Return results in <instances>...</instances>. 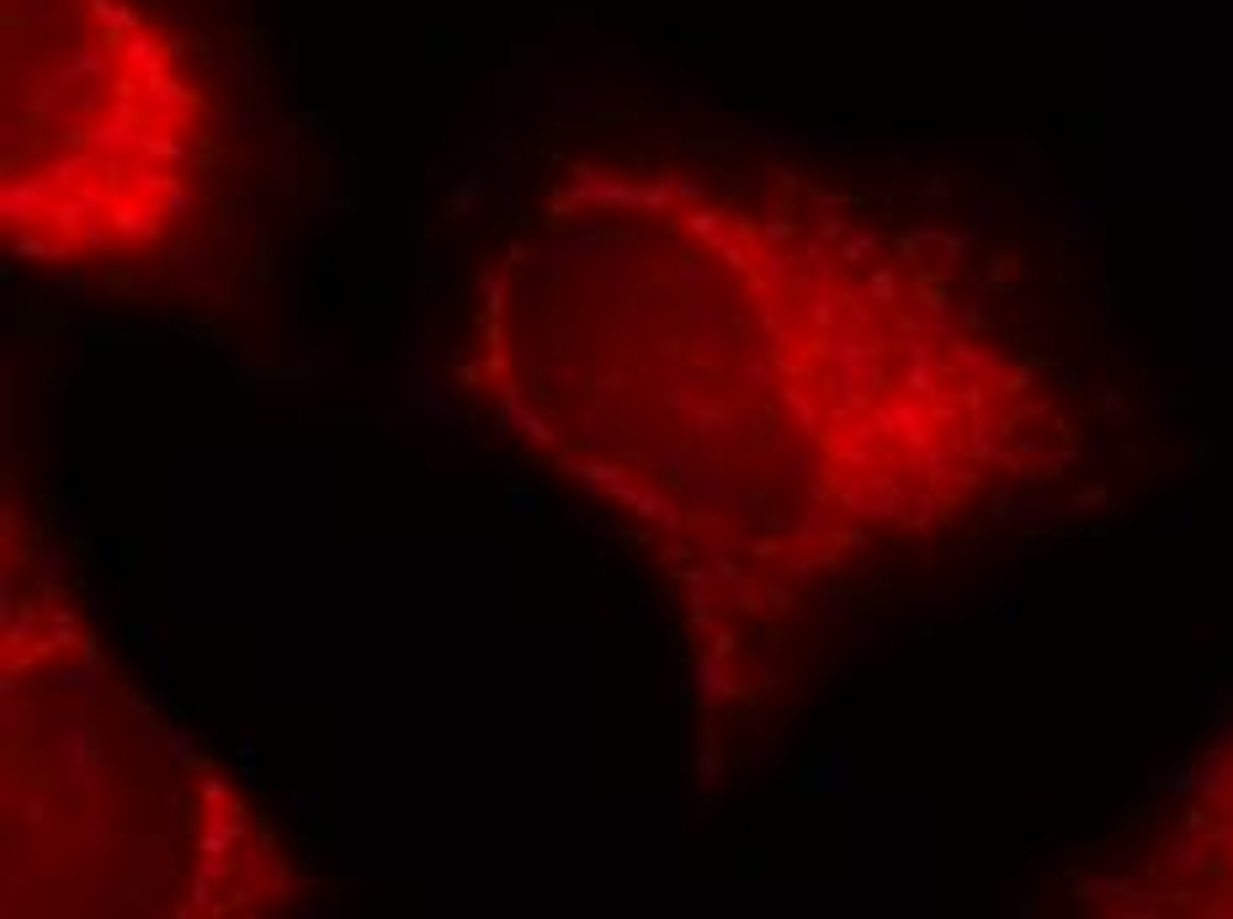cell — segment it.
I'll return each mask as SVG.
<instances>
[{
    "label": "cell",
    "instance_id": "obj_1",
    "mask_svg": "<svg viewBox=\"0 0 1233 919\" xmlns=\"http://www.w3.org/2000/svg\"><path fill=\"white\" fill-rule=\"evenodd\" d=\"M0 22L11 192L155 202L181 176L202 91L144 0H0Z\"/></svg>",
    "mask_w": 1233,
    "mask_h": 919
}]
</instances>
